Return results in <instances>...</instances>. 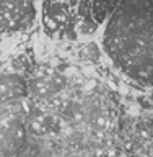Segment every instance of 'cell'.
<instances>
[{
  "mask_svg": "<svg viewBox=\"0 0 153 157\" xmlns=\"http://www.w3.org/2000/svg\"><path fill=\"white\" fill-rule=\"evenodd\" d=\"M29 97L28 78L20 72H0V110Z\"/></svg>",
  "mask_w": 153,
  "mask_h": 157,
  "instance_id": "4",
  "label": "cell"
},
{
  "mask_svg": "<svg viewBox=\"0 0 153 157\" xmlns=\"http://www.w3.org/2000/svg\"><path fill=\"white\" fill-rule=\"evenodd\" d=\"M75 28L78 38H91L100 29V25L95 21L91 13V0H80L78 2L75 10Z\"/></svg>",
  "mask_w": 153,
  "mask_h": 157,
  "instance_id": "5",
  "label": "cell"
},
{
  "mask_svg": "<svg viewBox=\"0 0 153 157\" xmlns=\"http://www.w3.org/2000/svg\"><path fill=\"white\" fill-rule=\"evenodd\" d=\"M28 131L34 136H47L51 132H59L62 129V123L56 115L42 113L39 116L29 118L28 121Z\"/></svg>",
  "mask_w": 153,
  "mask_h": 157,
  "instance_id": "6",
  "label": "cell"
},
{
  "mask_svg": "<svg viewBox=\"0 0 153 157\" xmlns=\"http://www.w3.org/2000/svg\"><path fill=\"white\" fill-rule=\"evenodd\" d=\"M75 10L70 8L67 0H44L39 13L44 36L52 41H77Z\"/></svg>",
  "mask_w": 153,
  "mask_h": 157,
  "instance_id": "3",
  "label": "cell"
},
{
  "mask_svg": "<svg viewBox=\"0 0 153 157\" xmlns=\"http://www.w3.org/2000/svg\"><path fill=\"white\" fill-rule=\"evenodd\" d=\"M85 52H86V57L90 59V61H100L103 57V48L98 43H90L86 46Z\"/></svg>",
  "mask_w": 153,
  "mask_h": 157,
  "instance_id": "8",
  "label": "cell"
},
{
  "mask_svg": "<svg viewBox=\"0 0 153 157\" xmlns=\"http://www.w3.org/2000/svg\"><path fill=\"white\" fill-rule=\"evenodd\" d=\"M116 0H91V13L95 21L100 25H104L107 21V18L112 15V12L117 8Z\"/></svg>",
  "mask_w": 153,
  "mask_h": 157,
  "instance_id": "7",
  "label": "cell"
},
{
  "mask_svg": "<svg viewBox=\"0 0 153 157\" xmlns=\"http://www.w3.org/2000/svg\"><path fill=\"white\" fill-rule=\"evenodd\" d=\"M39 0H0V39L24 34L36 26Z\"/></svg>",
  "mask_w": 153,
  "mask_h": 157,
  "instance_id": "2",
  "label": "cell"
},
{
  "mask_svg": "<svg viewBox=\"0 0 153 157\" xmlns=\"http://www.w3.org/2000/svg\"><path fill=\"white\" fill-rule=\"evenodd\" d=\"M101 48L117 71L153 90V0H121L104 23Z\"/></svg>",
  "mask_w": 153,
  "mask_h": 157,
  "instance_id": "1",
  "label": "cell"
},
{
  "mask_svg": "<svg viewBox=\"0 0 153 157\" xmlns=\"http://www.w3.org/2000/svg\"><path fill=\"white\" fill-rule=\"evenodd\" d=\"M147 98H148V101H150L151 105H153V90H150V93L147 95Z\"/></svg>",
  "mask_w": 153,
  "mask_h": 157,
  "instance_id": "9",
  "label": "cell"
}]
</instances>
